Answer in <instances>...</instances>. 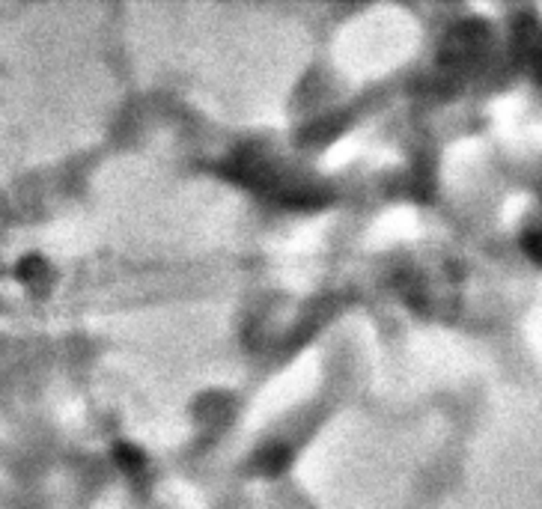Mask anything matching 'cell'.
Instances as JSON below:
<instances>
[{"label": "cell", "instance_id": "cell-1", "mask_svg": "<svg viewBox=\"0 0 542 509\" xmlns=\"http://www.w3.org/2000/svg\"><path fill=\"white\" fill-rule=\"evenodd\" d=\"M116 453H120V459L125 462V465H134V462L143 459L140 453H138V447H131V444H120V447H116Z\"/></svg>", "mask_w": 542, "mask_h": 509}]
</instances>
